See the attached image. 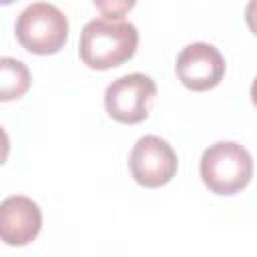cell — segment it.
I'll use <instances>...</instances> for the list:
<instances>
[{"mask_svg":"<svg viewBox=\"0 0 257 257\" xmlns=\"http://www.w3.org/2000/svg\"><path fill=\"white\" fill-rule=\"evenodd\" d=\"M139 32L131 22L94 18L84 24L78 42L80 60L92 70H110L133 58Z\"/></svg>","mask_w":257,"mask_h":257,"instance_id":"1","label":"cell"},{"mask_svg":"<svg viewBox=\"0 0 257 257\" xmlns=\"http://www.w3.org/2000/svg\"><path fill=\"white\" fill-rule=\"evenodd\" d=\"M201 179L215 195H235L253 179V157L235 141H219L203 151Z\"/></svg>","mask_w":257,"mask_h":257,"instance_id":"2","label":"cell"},{"mask_svg":"<svg viewBox=\"0 0 257 257\" xmlns=\"http://www.w3.org/2000/svg\"><path fill=\"white\" fill-rule=\"evenodd\" d=\"M20 46L32 54H56L68 40V18L50 2H32L16 18Z\"/></svg>","mask_w":257,"mask_h":257,"instance_id":"3","label":"cell"},{"mask_svg":"<svg viewBox=\"0 0 257 257\" xmlns=\"http://www.w3.org/2000/svg\"><path fill=\"white\" fill-rule=\"evenodd\" d=\"M157 84L151 76L133 72L112 80L104 92V108L108 116L122 124L143 122L155 104Z\"/></svg>","mask_w":257,"mask_h":257,"instance_id":"4","label":"cell"},{"mask_svg":"<svg viewBox=\"0 0 257 257\" xmlns=\"http://www.w3.org/2000/svg\"><path fill=\"white\" fill-rule=\"evenodd\" d=\"M179 167L177 153L173 147L157 137V135H145L141 137L128 157V169L133 179L147 189H157L167 185Z\"/></svg>","mask_w":257,"mask_h":257,"instance_id":"5","label":"cell"},{"mask_svg":"<svg viewBox=\"0 0 257 257\" xmlns=\"http://www.w3.org/2000/svg\"><path fill=\"white\" fill-rule=\"evenodd\" d=\"M225 58L209 42H191L187 44L175 64L177 78L181 84L193 92H205L215 88L225 76Z\"/></svg>","mask_w":257,"mask_h":257,"instance_id":"6","label":"cell"},{"mask_svg":"<svg viewBox=\"0 0 257 257\" xmlns=\"http://www.w3.org/2000/svg\"><path fill=\"white\" fill-rule=\"evenodd\" d=\"M42 227V211L30 197L12 195L0 203V239L10 247L32 243Z\"/></svg>","mask_w":257,"mask_h":257,"instance_id":"7","label":"cell"},{"mask_svg":"<svg viewBox=\"0 0 257 257\" xmlns=\"http://www.w3.org/2000/svg\"><path fill=\"white\" fill-rule=\"evenodd\" d=\"M32 76L24 62L4 56L0 58V100H16L24 96L30 88Z\"/></svg>","mask_w":257,"mask_h":257,"instance_id":"8","label":"cell"},{"mask_svg":"<svg viewBox=\"0 0 257 257\" xmlns=\"http://www.w3.org/2000/svg\"><path fill=\"white\" fill-rule=\"evenodd\" d=\"M94 6L106 16V20H122L124 14L135 6V2H94Z\"/></svg>","mask_w":257,"mask_h":257,"instance_id":"9","label":"cell"},{"mask_svg":"<svg viewBox=\"0 0 257 257\" xmlns=\"http://www.w3.org/2000/svg\"><path fill=\"white\" fill-rule=\"evenodd\" d=\"M245 20H247L249 30L257 36V0H253V2L247 4V8H245Z\"/></svg>","mask_w":257,"mask_h":257,"instance_id":"10","label":"cell"},{"mask_svg":"<svg viewBox=\"0 0 257 257\" xmlns=\"http://www.w3.org/2000/svg\"><path fill=\"white\" fill-rule=\"evenodd\" d=\"M251 102H253V106L257 108V78H255L253 84H251Z\"/></svg>","mask_w":257,"mask_h":257,"instance_id":"11","label":"cell"}]
</instances>
